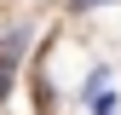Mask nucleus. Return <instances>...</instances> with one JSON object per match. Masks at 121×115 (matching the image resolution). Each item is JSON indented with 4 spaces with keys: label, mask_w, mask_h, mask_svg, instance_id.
<instances>
[{
    "label": "nucleus",
    "mask_w": 121,
    "mask_h": 115,
    "mask_svg": "<svg viewBox=\"0 0 121 115\" xmlns=\"http://www.w3.org/2000/svg\"><path fill=\"white\" fill-rule=\"evenodd\" d=\"M110 92H115V75H110V69H92V75H86V92H81V98H86V104H92L98 115H121V104H115Z\"/></svg>",
    "instance_id": "1"
},
{
    "label": "nucleus",
    "mask_w": 121,
    "mask_h": 115,
    "mask_svg": "<svg viewBox=\"0 0 121 115\" xmlns=\"http://www.w3.org/2000/svg\"><path fill=\"white\" fill-rule=\"evenodd\" d=\"M69 6H81V12H92V6H104V0H69Z\"/></svg>",
    "instance_id": "3"
},
{
    "label": "nucleus",
    "mask_w": 121,
    "mask_h": 115,
    "mask_svg": "<svg viewBox=\"0 0 121 115\" xmlns=\"http://www.w3.org/2000/svg\"><path fill=\"white\" fill-rule=\"evenodd\" d=\"M23 46H29V35H6V40H0V92L12 86V63L23 58Z\"/></svg>",
    "instance_id": "2"
}]
</instances>
